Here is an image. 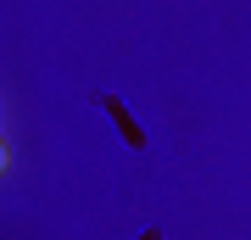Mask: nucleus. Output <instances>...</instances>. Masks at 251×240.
<instances>
[{"instance_id":"obj_1","label":"nucleus","mask_w":251,"mask_h":240,"mask_svg":"<svg viewBox=\"0 0 251 240\" xmlns=\"http://www.w3.org/2000/svg\"><path fill=\"white\" fill-rule=\"evenodd\" d=\"M0 168H6V145H0Z\"/></svg>"}]
</instances>
